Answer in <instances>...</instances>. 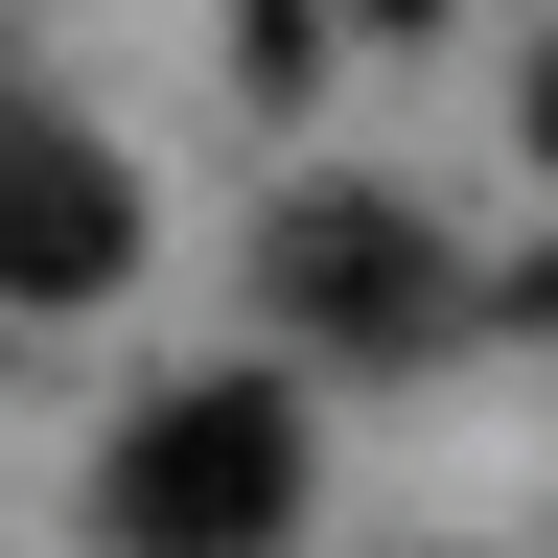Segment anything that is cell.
Returning <instances> with one entry per match:
<instances>
[{
  "mask_svg": "<svg viewBox=\"0 0 558 558\" xmlns=\"http://www.w3.org/2000/svg\"><path fill=\"white\" fill-rule=\"evenodd\" d=\"M303 512V396L279 373H186L117 418V558H279Z\"/></svg>",
  "mask_w": 558,
  "mask_h": 558,
  "instance_id": "obj_1",
  "label": "cell"
},
{
  "mask_svg": "<svg viewBox=\"0 0 558 558\" xmlns=\"http://www.w3.org/2000/svg\"><path fill=\"white\" fill-rule=\"evenodd\" d=\"M117 279H140V186H117V140L47 117V94H0V303H117Z\"/></svg>",
  "mask_w": 558,
  "mask_h": 558,
  "instance_id": "obj_2",
  "label": "cell"
},
{
  "mask_svg": "<svg viewBox=\"0 0 558 558\" xmlns=\"http://www.w3.org/2000/svg\"><path fill=\"white\" fill-rule=\"evenodd\" d=\"M279 326H326V349H418V326H442V256H418V209L303 186V209H279Z\"/></svg>",
  "mask_w": 558,
  "mask_h": 558,
  "instance_id": "obj_3",
  "label": "cell"
},
{
  "mask_svg": "<svg viewBox=\"0 0 558 558\" xmlns=\"http://www.w3.org/2000/svg\"><path fill=\"white\" fill-rule=\"evenodd\" d=\"M535 163H558V47H535Z\"/></svg>",
  "mask_w": 558,
  "mask_h": 558,
  "instance_id": "obj_4",
  "label": "cell"
}]
</instances>
